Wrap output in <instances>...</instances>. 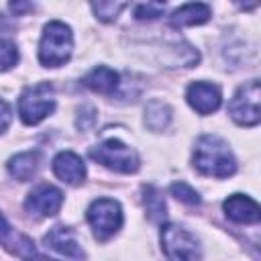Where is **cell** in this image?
I'll return each mask as SVG.
<instances>
[{"mask_svg":"<svg viewBox=\"0 0 261 261\" xmlns=\"http://www.w3.org/2000/svg\"><path fill=\"white\" fill-rule=\"evenodd\" d=\"M192 165L198 173L208 177H230L237 171V159L230 145L218 135H202L192 153Z\"/></svg>","mask_w":261,"mask_h":261,"instance_id":"6da1fadb","label":"cell"},{"mask_svg":"<svg viewBox=\"0 0 261 261\" xmlns=\"http://www.w3.org/2000/svg\"><path fill=\"white\" fill-rule=\"evenodd\" d=\"M73 53L71 27L61 20H51L43 27L39 41V61L45 67H59L69 61Z\"/></svg>","mask_w":261,"mask_h":261,"instance_id":"7a4b0ae2","label":"cell"},{"mask_svg":"<svg viewBox=\"0 0 261 261\" xmlns=\"http://www.w3.org/2000/svg\"><path fill=\"white\" fill-rule=\"evenodd\" d=\"M55 110V92L49 82L27 86L18 98V116L24 124L33 126L45 120Z\"/></svg>","mask_w":261,"mask_h":261,"instance_id":"3957f363","label":"cell"},{"mask_svg":"<svg viewBox=\"0 0 261 261\" xmlns=\"http://www.w3.org/2000/svg\"><path fill=\"white\" fill-rule=\"evenodd\" d=\"M161 251L167 261H202V247L196 234L177 224H161Z\"/></svg>","mask_w":261,"mask_h":261,"instance_id":"277c9868","label":"cell"},{"mask_svg":"<svg viewBox=\"0 0 261 261\" xmlns=\"http://www.w3.org/2000/svg\"><path fill=\"white\" fill-rule=\"evenodd\" d=\"M86 218H88V224L98 241L112 239L122 228V222H124L122 206H120V202H116L112 198L94 200L86 210Z\"/></svg>","mask_w":261,"mask_h":261,"instance_id":"5b68a950","label":"cell"},{"mask_svg":"<svg viewBox=\"0 0 261 261\" xmlns=\"http://www.w3.org/2000/svg\"><path fill=\"white\" fill-rule=\"evenodd\" d=\"M90 157L100 165L118 171V173H135L139 169L137 151L122 143L120 139H104L90 149Z\"/></svg>","mask_w":261,"mask_h":261,"instance_id":"8992f818","label":"cell"},{"mask_svg":"<svg viewBox=\"0 0 261 261\" xmlns=\"http://www.w3.org/2000/svg\"><path fill=\"white\" fill-rule=\"evenodd\" d=\"M259 98H261L259 80H251V82L243 84L228 102V116L241 126L259 124V120H261Z\"/></svg>","mask_w":261,"mask_h":261,"instance_id":"52a82bcc","label":"cell"},{"mask_svg":"<svg viewBox=\"0 0 261 261\" xmlns=\"http://www.w3.org/2000/svg\"><path fill=\"white\" fill-rule=\"evenodd\" d=\"M63 204V194L59 188L51 186V184H39L37 188H33L24 200V208L27 212L35 214V216H55L61 210Z\"/></svg>","mask_w":261,"mask_h":261,"instance_id":"ba28073f","label":"cell"},{"mask_svg":"<svg viewBox=\"0 0 261 261\" xmlns=\"http://www.w3.org/2000/svg\"><path fill=\"white\" fill-rule=\"evenodd\" d=\"M0 243H2L10 253H14L16 257H20L22 261H53V259L43 257V255L37 251L35 243H33L27 234H22V232H18L16 228H12V224L6 220V216H4L2 212H0Z\"/></svg>","mask_w":261,"mask_h":261,"instance_id":"9c48e42d","label":"cell"},{"mask_svg":"<svg viewBox=\"0 0 261 261\" xmlns=\"http://www.w3.org/2000/svg\"><path fill=\"white\" fill-rule=\"evenodd\" d=\"M43 243L47 249L67 257V259H73V261H84L86 259V251L82 247V243L77 241V234L73 232V228L69 226H53L45 237H43Z\"/></svg>","mask_w":261,"mask_h":261,"instance_id":"30bf717a","label":"cell"},{"mask_svg":"<svg viewBox=\"0 0 261 261\" xmlns=\"http://www.w3.org/2000/svg\"><path fill=\"white\" fill-rule=\"evenodd\" d=\"M186 100L198 114H212L222 104V92L212 82H192L186 88Z\"/></svg>","mask_w":261,"mask_h":261,"instance_id":"8fae6325","label":"cell"},{"mask_svg":"<svg viewBox=\"0 0 261 261\" xmlns=\"http://www.w3.org/2000/svg\"><path fill=\"white\" fill-rule=\"evenodd\" d=\"M53 173L67 186H82L86 179V163L73 151H61L53 157Z\"/></svg>","mask_w":261,"mask_h":261,"instance_id":"7c38bea8","label":"cell"},{"mask_svg":"<svg viewBox=\"0 0 261 261\" xmlns=\"http://www.w3.org/2000/svg\"><path fill=\"white\" fill-rule=\"evenodd\" d=\"M222 210L228 220L239 222V224H255L261 218V208L259 204L245 196V194H232L222 202Z\"/></svg>","mask_w":261,"mask_h":261,"instance_id":"4fadbf2b","label":"cell"},{"mask_svg":"<svg viewBox=\"0 0 261 261\" xmlns=\"http://www.w3.org/2000/svg\"><path fill=\"white\" fill-rule=\"evenodd\" d=\"M212 16V8L204 2H190L179 8H175L169 16V22L173 27H196L204 24Z\"/></svg>","mask_w":261,"mask_h":261,"instance_id":"5bb4252c","label":"cell"},{"mask_svg":"<svg viewBox=\"0 0 261 261\" xmlns=\"http://www.w3.org/2000/svg\"><path fill=\"white\" fill-rule=\"evenodd\" d=\"M118 82H120V75L106 65H98L90 69L82 80V84L88 90L98 92V94H112L118 88Z\"/></svg>","mask_w":261,"mask_h":261,"instance_id":"9a60e30c","label":"cell"},{"mask_svg":"<svg viewBox=\"0 0 261 261\" xmlns=\"http://www.w3.org/2000/svg\"><path fill=\"white\" fill-rule=\"evenodd\" d=\"M39 151H24L18 155H12L6 163V169L10 173V177L18 179V181H29L37 175L39 171Z\"/></svg>","mask_w":261,"mask_h":261,"instance_id":"2e32d148","label":"cell"},{"mask_svg":"<svg viewBox=\"0 0 261 261\" xmlns=\"http://www.w3.org/2000/svg\"><path fill=\"white\" fill-rule=\"evenodd\" d=\"M143 206L151 222H163L167 218L165 200L155 186H143Z\"/></svg>","mask_w":261,"mask_h":261,"instance_id":"e0dca14e","label":"cell"},{"mask_svg":"<svg viewBox=\"0 0 261 261\" xmlns=\"http://www.w3.org/2000/svg\"><path fill=\"white\" fill-rule=\"evenodd\" d=\"M171 120V108L165 102H151L145 108V124L151 130H163Z\"/></svg>","mask_w":261,"mask_h":261,"instance_id":"ac0fdd59","label":"cell"},{"mask_svg":"<svg viewBox=\"0 0 261 261\" xmlns=\"http://www.w3.org/2000/svg\"><path fill=\"white\" fill-rule=\"evenodd\" d=\"M126 8V2H94L92 10L96 14V18H100L102 22H112L118 18V14Z\"/></svg>","mask_w":261,"mask_h":261,"instance_id":"d6986e66","label":"cell"},{"mask_svg":"<svg viewBox=\"0 0 261 261\" xmlns=\"http://www.w3.org/2000/svg\"><path fill=\"white\" fill-rule=\"evenodd\" d=\"M169 192H171V196H175L179 202L190 204V206H198V204L202 202L200 194H198L190 184H186V181H175V184H171V186H169Z\"/></svg>","mask_w":261,"mask_h":261,"instance_id":"ffe728a7","label":"cell"},{"mask_svg":"<svg viewBox=\"0 0 261 261\" xmlns=\"http://www.w3.org/2000/svg\"><path fill=\"white\" fill-rule=\"evenodd\" d=\"M18 63V47L10 39H0V71H8Z\"/></svg>","mask_w":261,"mask_h":261,"instance_id":"44dd1931","label":"cell"},{"mask_svg":"<svg viewBox=\"0 0 261 261\" xmlns=\"http://www.w3.org/2000/svg\"><path fill=\"white\" fill-rule=\"evenodd\" d=\"M133 12H135V18H139V20H145V18H157V16H161L163 12H165V4H159V2H143V4H137L135 8H133Z\"/></svg>","mask_w":261,"mask_h":261,"instance_id":"7402d4cb","label":"cell"},{"mask_svg":"<svg viewBox=\"0 0 261 261\" xmlns=\"http://www.w3.org/2000/svg\"><path fill=\"white\" fill-rule=\"evenodd\" d=\"M10 122H12V108H10V104L6 100L0 98V135L6 133Z\"/></svg>","mask_w":261,"mask_h":261,"instance_id":"603a6c76","label":"cell"},{"mask_svg":"<svg viewBox=\"0 0 261 261\" xmlns=\"http://www.w3.org/2000/svg\"><path fill=\"white\" fill-rule=\"evenodd\" d=\"M10 8L12 10H33V4H10Z\"/></svg>","mask_w":261,"mask_h":261,"instance_id":"cb8c5ba5","label":"cell"}]
</instances>
